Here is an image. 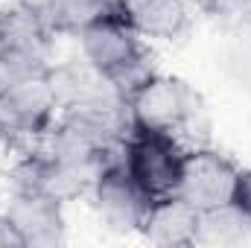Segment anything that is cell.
Instances as JSON below:
<instances>
[{
  "label": "cell",
  "instance_id": "cell-1",
  "mask_svg": "<svg viewBox=\"0 0 251 248\" xmlns=\"http://www.w3.org/2000/svg\"><path fill=\"white\" fill-rule=\"evenodd\" d=\"M79 47L82 59L105 76L126 99L155 73L149 50L120 15H105L88 24L79 32Z\"/></svg>",
  "mask_w": 251,
  "mask_h": 248
},
{
  "label": "cell",
  "instance_id": "cell-2",
  "mask_svg": "<svg viewBox=\"0 0 251 248\" xmlns=\"http://www.w3.org/2000/svg\"><path fill=\"white\" fill-rule=\"evenodd\" d=\"M59 97L50 67L12 79L0 91V140L32 146L56 120Z\"/></svg>",
  "mask_w": 251,
  "mask_h": 248
},
{
  "label": "cell",
  "instance_id": "cell-3",
  "mask_svg": "<svg viewBox=\"0 0 251 248\" xmlns=\"http://www.w3.org/2000/svg\"><path fill=\"white\" fill-rule=\"evenodd\" d=\"M126 102L134 128L164 131L173 137L190 131L201 117V97L178 76L152 73Z\"/></svg>",
  "mask_w": 251,
  "mask_h": 248
},
{
  "label": "cell",
  "instance_id": "cell-4",
  "mask_svg": "<svg viewBox=\"0 0 251 248\" xmlns=\"http://www.w3.org/2000/svg\"><path fill=\"white\" fill-rule=\"evenodd\" d=\"M184 155L187 149L178 137L149 128H131L123 146V164L152 198H164L178 190Z\"/></svg>",
  "mask_w": 251,
  "mask_h": 248
},
{
  "label": "cell",
  "instance_id": "cell-5",
  "mask_svg": "<svg viewBox=\"0 0 251 248\" xmlns=\"http://www.w3.org/2000/svg\"><path fill=\"white\" fill-rule=\"evenodd\" d=\"M53 32L29 15L24 6L12 3L0 9V67L6 79H18L35 70L50 67V47Z\"/></svg>",
  "mask_w": 251,
  "mask_h": 248
},
{
  "label": "cell",
  "instance_id": "cell-6",
  "mask_svg": "<svg viewBox=\"0 0 251 248\" xmlns=\"http://www.w3.org/2000/svg\"><path fill=\"white\" fill-rule=\"evenodd\" d=\"M91 198H94L97 216L117 234H140V228L149 216V207L155 201L134 181L123 158L108 164L97 175V181L91 187Z\"/></svg>",
  "mask_w": 251,
  "mask_h": 248
},
{
  "label": "cell",
  "instance_id": "cell-7",
  "mask_svg": "<svg viewBox=\"0 0 251 248\" xmlns=\"http://www.w3.org/2000/svg\"><path fill=\"white\" fill-rule=\"evenodd\" d=\"M94 181V173L59 161L53 155H44L38 149H29L12 170V193H38L62 204L91 193Z\"/></svg>",
  "mask_w": 251,
  "mask_h": 248
},
{
  "label": "cell",
  "instance_id": "cell-8",
  "mask_svg": "<svg viewBox=\"0 0 251 248\" xmlns=\"http://www.w3.org/2000/svg\"><path fill=\"white\" fill-rule=\"evenodd\" d=\"M237 175H240V167L234 161H228L225 155H219L213 149H190L184 155L176 196L187 198L199 210L219 207V204L234 201Z\"/></svg>",
  "mask_w": 251,
  "mask_h": 248
},
{
  "label": "cell",
  "instance_id": "cell-9",
  "mask_svg": "<svg viewBox=\"0 0 251 248\" xmlns=\"http://www.w3.org/2000/svg\"><path fill=\"white\" fill-rule=\"evenodd\" d=\"M62 207V201H53L47 196H38V193H12L9 207H6V219L21 234L24 248H53L62 246L64 234H67Z\"/></svg>",
  "mask_w": 251,
  "mask_h": 248
},
{
  "label": "cell",
  "instance_id": "cell-10",
  "mask_svg": "<svg viewBox=\"0 0 251 248\" xmlns=\"http://www.w3.org/2000/svg\"><path fill=\"white\" fill-rule=\"evenodd\" d=\"M117 15L140 38H178L193 21V0H117Z\"/></svg>",
  "mask_w": 251,
  "mask_h": 248
},
{
  "label": "cell",
  "instance_id": "cell-11",
  "mask_svg": "<svg viewBox=\"0 0 251 248\" xmlns=\"http://www.w3.org/2000/svg\"><path fill=\"white\" fill-rule=\"evenodd\" d=\"M199 207H193L181 196H164L155 198L149 207V216L140 228V237L149 240L152 246H193L196 228H199Z\"/></svg>",
  "mask_w": 251,
  "mask_h": 248
},
{
  "label": "cell",
  "instance_id": "cell-12",
  "mask_svg": "<svg viewBox=\"0 0 251 248\" xmlns=\"http://www.w3.org/2000/svg\"><path fill=\"white\" fill-rule=\"evenodd\" d=\"M35 15L53 35H79L88 24L117 15L111 0H15Z\"/></svg>",
  "mask_w": 251,
  "mask_h": 248
},
{
  "label": "cell",
  "instance_id": "cell-13",
  "mask_svg": "<svg viewBox=\"0 0 251 248\" xmlns=\"http://www.w3.org/2000/svg\"><path fill=\"white\" fill-rule=\"evenodd\" d=\"M251 240V219L234 204L207 207L199 213V228L193 246H240Z\"/></svg>",
  "mask_w": 251,
  "mask_h": 248
},
{
  "label": "cell",
  "instance_id": "cell-14",
  "mask_svg": "<svg viewBox=\"0 0 251 248\" xmlns=\"http://www.w3.org/2000/svg\"><path fill=\"white\" fill-rule=\"evenodd\" d=\"M222 64L228 70V76L251 94V29H237L231 32L228 44H225V56Z\"/></svg>",
  "mask_w": 251,
  "mask_h": 248
},
{
  "label": "cell",
  "instance_id": "cell-15",
  "mask_svg": "<svg viewBox=\"0 0 251 248\" xmlns=\"http://www.w3.org/2000/svg\"><path fill=\"white\" fill-rule=\"evenodd\" d=\"M204 9L228 32L251 29V0H204Z\"/></svg>",
  "mask_w": 251,
  "mask_h": 248
},
{
  "label": "cell",
  "instance_id": "cell-16",
  "mask_svg": "<svg viewBox=\"0 0 251 248\" xmlns=\"http://www.w3.org/2000/svg\"><path fill=\"white\" fill-rule=\"evenodd\" d=\"M234 204L251 219V170H240L237 190H234Z\"/></svg>",
  "mask_w": 251,
  "mask_h": 248
},
{
  "label": "cell",
  "instance_id": "cell-17",
  "mask_svg": "<svg viewBox=\"0 0 251 248\" xmlns=\"http://www.w3.org/2000/svg\"><path fill=\"white\" fill-rule=\"evenodd\" d=\"M24 248V240L21 234L15 231V225L6 219V213H0V248Z\"/></svg>",
  "mask_w": 251,
  "mask_h": 248
},
{
  "label": "cell",
  "instance_id": "cell-18",
  "mask_svg": "<svg viewBox=\"0 0 251 248\" xmlns=\"http://www.w3.org/2000/svg\"><path fill=\"white\" fill-rule=\"evenodd\" d=\"M6 85H9V79H6V73H3V67H0V91H3Z\"/></svg>",
  "mask_w": 251,
  "mask_h": 248
},
{
  "label": "cell",
  "instance_id": "cell-19",
  "mask_svg": "<svg viewBox=\"0 0 251 248\" xmlns=\"http://www.w3.org/2000/svg\"><path fill=\"white\" fill-rule=\"evenodd\" d=\"M111 3H114V9H117V0H111Z\"/></svg>",
  "mask_w": 251,
  "mask_h": 248
}]
</instances>
